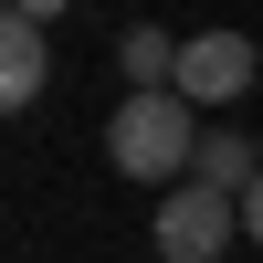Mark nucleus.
Listing matches in <instances>:
<instances>
[{"label": "nucleus", "instance_id": "1", "mask_svg": "<svg viewBox=\"0 0 263 263\" xmlns=\"http://www.w3.org/2000/svg\"><path fill=\"white\" fill-rule=\"evenodd\" d=\"M105 158L126 179H168V168H200V126H190V95H126L116 126H105Z\"/></svg>", "mask_w": 263, "mask_h": 263}, {"label": "nucleus", "instance_id": "2", "mask_svg": "<svg viewBox=\"0 0 263 263\" xmlns=\"http://www.w3.org/2000/svg\"><path fill=\"white\" fill-rule=\"evenodd\" d=\"M232 232H242V200H232V190H200V179H190V190L158 200V253L168 263H221Z\"/></svg>", "mask_w": 263, "mask_h": 263}, {"label": "nucleus", "instance_id": "3", "mask_svg": "<svg viewBox=\"0 0 263 263\" xmlns=\"http://www.w3.org/2000/svg\"><path fill=\"white\" fill-rule=\"evenodd\" d=\"M253 84V42L242 32H200V42H179V84L168 95H190V105H232Z\"/></svg>", "mask_w": 263, "mask_h": 263}, {"label": "nucleus", "instance_id": "4", "mask_svg": "<svg viewBox=\"0 0 263 263\" xmlns=\"http://www.w3.org/2000/svg\"><path fill=\"white\" fill-rule=\"evenodd\" d=\"M32 95H42V21L0 11V116H21Z\"/></svg>", "mask_w": 263, "mask_h": 263}, {"label": "nucleus", "instance_id": "5", "mask_svg": "<svg viewBox=\"0 0 263 263\" xmlns=\"http://www.w3.org/2000/svg\"><path fill=\"white\" fill-rule=\"evenodd\" d=\"M200 190H253V137H200Z\"/></svg>", "mask_w": 263, "mask_h": 263}, {"label": "nucleus", "instance_id": "6", "mask_svg": "<svg viewBox=\"0 0 263 263\" xmlns=\"http://www.w3.org/2000/svg\"><path fill=\"white\" fill-rule=\"evenodd\" d=\"M242 242H253V253H263V179H253V190H242Z\"/></svg>", "mask_w": 263, "mask_h": 263}]
</instances>
